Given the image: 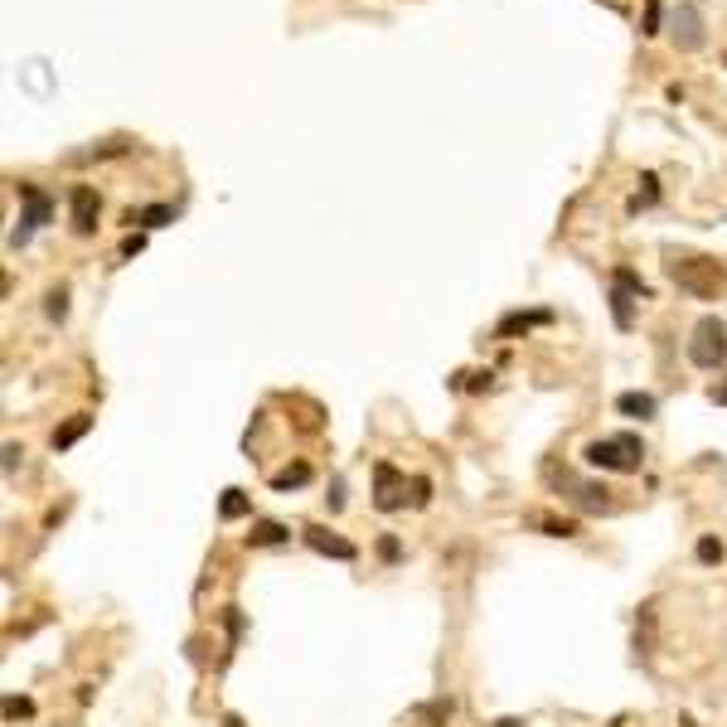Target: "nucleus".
Here are the masks:
<instances>
[{"mask_svg": "<svg viewBox=\"0 0 727 727\" xmlns=\"http://www.w3.org/2000/svg\"><path fill=\"white\" fill-rule=\"evenodd\" d=\"M582 461L597 471H616V475H636L645 466V442L636 432H616V437H602V442H587L582 446Z\"/></svg>", "mask_w": 727, "mask_h": 727, "instance_id": "f257e3e1", "label": "nucleus"}, {"mask_svg": "<svg viewBox=\"0 0 727 727\" xmlns=\"http://www.w3.org/2000/svg\"><path fill=\"white\" fill-rule=\"evenodd\" d=\"M688 364H694V368H723L727 364V325H723V316H703L694 325Z\"/></svg>", "mask_w": 727, "mask_h": 727, "instance_id": "f03ea898", "label": "nucleus"}, {"mask_svg": "<svg viewBox=\"0 0 727 727\" xmlns=\"http://www.w3.org/2000/svg\"><path fill=\"white\" fill-rule=\"evenodd\" d=\"M20 199H25V213H20V219H15V229H10V247H15V253H20V247H25V243H30L34 233L44 229V223L54 219V199L44 195L39 185L20 180Z\"/></svg>", "mask_w": 727, "mask_h": 727, "instance_id": "7ed1b4c3", "label": "nucleus"}, {"mask_svg": "<svg viewBox=\"0 0 727 727\" xmlns=\"http://www.w3.org/2000/svg\"><path fill=\"white\" fill-rule=\"evenodd\" d=\"M670 272H674V281L684 286V291H694V296H713L727 281V267H718V262H708V257L670 262Z\"/></svg>", "mask_w": 727, "mask_h": 727, "instance_id": "20e7f679", "label": "nucleus"}, {"mask_svg": "<svg viewBox=\"0 0 727 727\" xmlns=\"http://www.w3.org/2000/svg\"><path fill=\"white\" fill-rule=\"evenodd\" d=\"M402 505H408V475L393 466V461H378L374 466V509L378 515H393Z\"/></svg>", "mask_w": 727, "mask_h": 727, "instance_id": "39448f33", "label": "nucleus"}, {"mask_svg": "<svg viewBox=\"0 0 727 727\" xmlns=\"http://www.w3.org/2000/svg\"><path fill=\"white\" fill-rule=\"evenodd\" d=\"M98 213H102L98 189H92V185H74V195H68V219H74V233L78 238L98 233Z\"/></svg>", "mask_w": 727, "mask_h": 727, "instance_id": "423d86ee", "label": "nucleus"}, {"mask_svg": "<svg viewBox=\"0 0 727 727\" xmlns=\"http://www.w3.org/2000/svg\"><path fill=\"white\" fill-rule=\"evenodd\" d=\"M670 39H674V49H684V54L703 49V39H708V30H703V15H698L694 5H679V10H674Z\"/></svg>", "mask_w": 727, "mask_h": 727, "instance_id": "0eeeda50", "label": "nucleus"}, {"mask_svg": "<svg viewBox=\"0 0 727 727\" xmlns=\"http://www.w3.org/2000/svg\"><path fill=\"white\" fill-rule=\"evenodd\" d=\"M563 485H567V505L582 509V515H606V509H611V490H606V485L572 480V475H563Z\"/></svg>", "mask_w": 727, "mask_h": 727, "instance_id": "6e6552de", "label": "nucleus"}, {"mask_svg": "<svg viewBox=\"0 0 727 727\" xmlns=\"http://www.w3.org/2000/svg\"><path fill=\"white\" fill-rule=\"evenodd\" d=\"M301 539H306V548H316L320 558H340V563H354V558H359V548H354L350 539H340V533L320 529V524H306Z\"/></svg>", "mask_w": 727, "mask_h": 727, "instance_id": "1a4fd4ad", "label": "nucleus"}, {"mask_svg": "<svg viewBox=\"0 0 727 727\" xmlns=\"http://www.w3.org/2000/svg\"><path fill=\"white\" fill-rule=\"evenodd\" d=\"M533 325H553V311H509L505 320L495 325V340H509V335H529Z\"/></svg>", "mask_w": 727, "mask_h": 727, "instance_id": "9d476101", "label": "nucleus"}, {"mask_svg": "<svg viewBox=\"0 0 727 727\" xmlns=\"http://www.w3.org/2000/svg\"><path fill=\"white\" fill-rule=\"evenodd\" d=\"M126 223L141 233L151 229H165V223H175V204H146V209H126Z\"/></svg>", "mask_w": 727, "mask_h": 727, "instance_id": "9b49d317", "label": "nucleus"}, {"mask_svg": "<svg viewBox=\"0 0 727 727\" xmlns=\"http://www.w3.org/2000/svg\"><path fill=\"white\" fill-rule=\"evenodd\" d=\"M286 539H291V529L281 519H257L253 533H247V548H281Z\"/></svg>", "mask_w": 727, "mask_h": 727, "instance_id": "f8f14e48", "label": "nucleus"}, {"mask_svg": "<svg viewBox=\"0 0 727 727\" xmlns=\"http://www.w3.org/2000/svg\"><path fill=\"white\" fill-rule=\"evenodd\" d=\"M616 412L636 417V422H650V417L660 412V402H654V393H621V398H616Z\"/></svg>", "mask_w": 727, "mask_h": 727, "instance_id": "ddd939ff", "label": "nucleus"}, {"mask_svg": "<svg viewBox=\"0 0 727 727\" xmlns=\"http://www.w3.org/2000/svg\"><path fill=\"white\" fill-rule=\"evenodd\" d=\"M311 466H306V461H291V466H286V471H277V475H272V490H277V495H291V490H301V485H311Z\"/></svg>", "mask_w": 727, "mask_h": 727, "instance_id": "4468645a", "label": "nucleus"}, {"mask_svg": "<svg viewBox=\"0 0 727 727\" xmlns=\"http://www.w3.org/2000/svg\"><path fill=\"white\" fill-rule=\"evenodd\" d=\"M88 427H92V417H88V412L68 417V422L58 427V432H54V451H68L74 442H82V437H88Z\"/></svg>", "mask_w": 727, "mask_h": 727, "instance_id": "2eb2a0df", "label": "nucleus"}, {"mask_svg": "<svg viewBox=\"0 0 727 727\" xmlns=\"http://www.w3.org/2000/svg\"><path fill=\"white\" fill-rule=\"evenodd\" d=\"M606 301H611V320H616V330H630V325H636V311H630V301H636V296H630V291H621V286L611 281V296H606Z\"/></svg>", "mask_w": 727, "mask_h": 727, "instance_id": "dca6fc26", "label": "nucleus"}, {"mask_svg": "<svg viewBox=\"0 0 727 727\" xmlns=\"http://www.w3.org/2000/svg\"><path fill=\"white\" fill-rule=\"evenodd\" d=\"M243 515H253V499H247L243 490H223V499H219V519H243Z\"/></svg>", "mask_w": 727, "mask_h": 727, "instance_id": "f3484780", "label": "nucleus"}, {"mask_svg": "<svg viewBox=\"0 0 727 727\" xmlns=\"http://www.w3.org/2000/svg\"><path fill=\"white\" fill-rule=\"evenodd\" d=\"M650 204H660V180H654V175H640V189L630 195V213H640Z\"/></svg>", "mask_w": 727, "mask_h": 727, "instance_id": "a211bd4d", "label": "nucleus"}, {"mask_svg": "<svg viewBox=\"0 0 727 727\" xmlns=\"http://www.w3.org/2000/svg\"><path fill=\"white\" fill-rule=\"evenodd\" d=\"M451 713H456V703H451V698H432V703H422V708H412V718L417 723H446Z\"/></svg>", "mask_w": 727, "mask_h": 727, "instance_id": "6ab92c4d", "label": "nucleus"}, {"mask_svg": "<svg viewBox=\"0 0 727 727\" xmlns=\"http://www.w3.org/2000/svg\"><path fill=\"white\" fill-rule=\"evenodd\" d=\"M611 281L621 286V291H630V296H636V301H650V286L640 281V272H630V267H616V272H611Z\"/></svg>", "mask_w": 727, "mask_h": 727, "instance_id": "aec40b11", "label": "nucleus"}, {"mask_svg": "<svg viewBox=\"0 0 727 727\" xmlns=\"http://www.w3.org/2000/svg\"><path fill=\"white\" fill-rule=\"evenodd\" d=\"M44 316H49L54 325H64V320H68V286H54V291L44 296Z\"/></svg>", "mask_w": 727, "mask_h": 727, "instance_id": "412c9836", "label": "nucleus"}, {"mask_svg": "<svg viewBox=\"0 0 727 727\" xmlns=\"http://www.w3.org/2000/svg\"><path fill=\"white\" fill-rule=\"evenodd\" d=\"M694 558H698L703 567H718V563H723V543L713 539V533H703V539L694 543Z\"/></svg>", "mask_w": 727, "mask_h": 727, "instance_id": "4be33fe9", "label": "nucleus"}, {"mask_svg": "<svg viewBox=\"0 0 727 727\" xmlns=\"http://www.w3.org/2000/svg\"><path fill=\"white\" fill-rule=\"evenodd\" d=\"M539 529L553 533V539H572V533H577V524H572V519H539Z\"/></svg>", "mask_w": 727, "mask_h": 727, "instance_id": "5701e85b", "label": "nucleus"}, {"mask_svg": "<svg viewBox=\"0 0 727 727\" xmlns=\"http://www.w3.org/2000/svg\"><path fill=\"white\" fill-rule=\"evenodd\" d=\"M412 505L417 509L432 505V480H427V475H412Z\"/></svg>", "mask_w": 727, "mask_h": 727, "instance_id": "b1692460", "label": "nucleus"}, {"mask_svg": "<svg viewBox=\"0 0 727 727\" xmlns=\"http://www.w3.org/2000/svg\"><path fill=\"white\" fill-rule=\"evenodd\" d=\"M378 558H384V563H402V543L393 539V533H384V539H378Z\"/></svg>", "mask_w": 727, "mask_h": 727, "instance_id": "393cba45", "label": "nucleus"}, {"mask_svg": "<svg viewBox=\"0 0 727 727\" xmlns=\"http://www.w3.org/2000/svg\"><path fill=\"white\" fill-rule=\"evenodd\" d=\"M5 718L15 723V718H34V703L30 698H5Z\"/></svg>", "mask_w": 727, "mask_h": 727, "instance_id": "a878e982", "label": "nucleus"}, {"mask_svg": "<svg viewBox=\"0 0 727 727\" xmlns=\"http://www.w3.org/2000/svg\"><path fill=\"white\" fill-rule=\"evenodd\" d=\"M660 0H645V25H640V34H660Z\"/></svg>", "mask_w": 727, "mask_h": 727, "instance_id": "bb28decb", "label": "nucleus"}, {"mask_svg": "<svg viewBox=\"0 0 727 727\" xmlns=\"http://www.w3.org/2000/svg\"><path fill=\"white\" fill-rule=\"evenodd\" d=\"M325 505H330V515H340L344 509V480L335 475V480H330V495H325Z\"/></svg>", "mask_w": 727, "mask_h": 727, "instance_id": "cd10ccee", "label": "nucleus"}, {"mask_svg": "<svg viewBox=\"0 0 727 727\" xmlns=\"http://www.w3.org/2000/svg\"><path fill=\"white\" fill-rule=\"evenodd\" d=\"M490 384H495V374H490V368H485V374H466V388H471V393H485Z\"/></svg>", "mask_w": 727, "mask_h": 727, "instance_id": "c85d7f7f", "label": "nucleus"}, {"mask_svg": "<svg viewBox=\"0 0 727 727\" xmlns=\"http://www.w3.org/2000/svg\"><path fill=\"white\" fill-rule=\"evenodd\" d=\"M141 247H146V233H126V243H122V257H136Z\"/></svg>", "mask_w": 727, "mask_h": 727, "instance_id": "c756f323", "label": "nucleus"}, {"mask_svg": "<svg viewBox=\"0 0 727 727\" xmlns=\"http://www.w3.org/2000/svg\"><path fill=\"white\" fill-rule=\"evenodd\" d=\"M20 456H25V451H20L15 442H5V475H15V466H20Z\"/></svg>", "mask_w": 727, "mask_h": 727, "instance_id": "7c9ffc66", "label": "nucleus"}, {"mask_svg": "<svg viewBox=\"0 0 727 727\" xmlns=\"http://www.w3.org/2000/svg\"><path fill=\"white\" fill-rule=\"evenodd\" d=\"M708 398H713V402H718V408H727V384H723V388H713V393H708Z\"/></svg>", "mask_w": 727, "mask_h": 727, "instance_id": "2f4dec72", "label": "nucleus"}, {"mask_svg": "<svg viewBox=\"0 0 727 727\" xmlns=\"http://www.w3.org/2000/svg\"><path fill=\"white\" fill-rule=\"evenodd\" d=\"M495 727H524V723H519V718H499Z\"/></svg>", "mask_w": 727, "mask_h": 727, "instance_id": "473e14b6", "label": "nucleus"}]
</instances>
